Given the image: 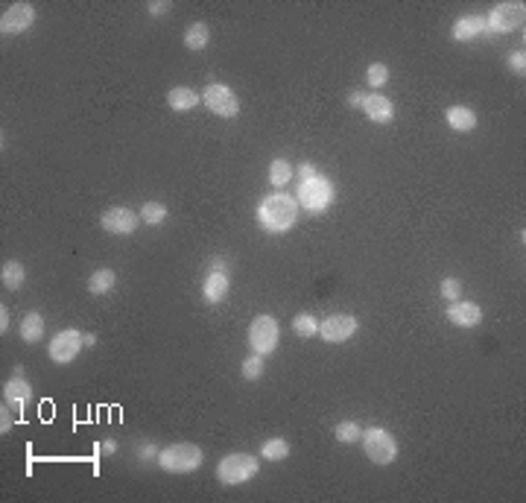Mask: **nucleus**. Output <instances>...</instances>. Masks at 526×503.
I'll list each match as a JSON object with an SVG mask.
<instances>
[{
  "instance_id": "nucleus-1",
  "label": "nucleus",
  "mask_w": 526,
  "mask_h": 503,
  "mask_svg": "<svg viewBox=\"0 0 526 503\" xmlns=\"http://www.w3.org/2000/svg\"><path fill=\"white\" fill-rule=\"evenodd\" d=\"M296 217H299V202L284 190L269 193L258 205V220L269 235H284V231H289L296 225Z\"/></svg>"
},
{
  "instance_id": "nucleus-2",
  "label": "nucleus",
  "mask_w": 526,
  "mask_h": 503,
  "mask_svg": "<svg viewBox=\"0 0 526 503\" xmlns=\"http://www.w3.org/2000/svg\"><path fill=\"white\" fill-rule=\"evenodd\" d=\"M158 466L161 471H170V474H190L202 466V448L193 442H175V445H167V448L158 451Z\"/></svg>"
},
{
  "instance_id": "nucleus-3",
  "label": "nucleus",
  "mask_w": 526,
  "mask_h": 503,
  "mask_svg": "<svg viewBox=\"0 0 526 503\" xmlns=\"http://www.w3.org/2000/svg\"><path fill=\"white\" fill-rule=\"evenodd\" d=\"M258 471H261L258 457H251V454H228L217 466V480L223 483V486H243V483H249Z\"/></svg>"
},
{
  "instance_id": "nucleus-4",
  "label": "nucleus",
  "mask_w": 526,
  "mask_h": 503,
  "mask_svg": "<svg viewBox=\"0 0 526 503\" xmlns=\"http://www.w3.org/2000/svg\"><path fill=\"white\" fill-rule=\"evenodd\" d=\"M360 442H363L365 457L372 459L375 466H392L395 457H398V442H395V436L389 433L386 428H368V430H363Z\"/></svg>"
},
{
  "instance_id": "nucleus-5",
  "label": "nucleus",
  "mask_w": 526,
  "mask_h": 503,
  "mask_svg": "<svg viewBox=\"0 0 526 503\" xmlns=\"http://www.w3.org/2000/svg\"><path fill=\"white\" fill-rule=\"evenodd\" d=\"M330 202H334V185H330V179L319 176V173L299 185V205H304L310 214H322Z\"/></svg>"
},
{
  "instance_id": "nucleus-6",
  "label": "nucleus",
  "mask_w": 526,
  "mask_h": 503,
  "mask_svg": "<svg viewBox=\"0 0 526 503\" xmlns=\"http://www.w3.org/2000/svg\"><path fill=\"white\" fill-rule=\"evenodd\" d=\"M526 18V4L520 0H506V4H497L489 15H485V32H512L518 27H523Z\"/></svg>"
},
{
  "instance_id": "nucleus-7",
  "label": "nucleus",
  "mask_w": 526,
  "mask_h": 503,
  "mask_svg": "<svg viewBox=\"0 0 526 503\" xmlns=\"http://www.w3.org/2000/svg\"><path fill=\"white\" fill-rule=\"evenodd\" d=\"M278 337H281L278 322L272 316H255V319H251V325H249V345H251V352H255V354H261V357L272 354L278 348Z\"/></svg>"
},
{
  "instance_id": "nucleus-8",
  "label": "nucleus",
  "mask_w": 526,
  "mask_h": 503,
  "mask_svg": "<svg viewBox=\"0 0 526 503\" xmlns=\"http://www.w3.org/2000/svg\"><path fill=\"white\" fill-rule=\"evenodd\" d=\"M202 103L217 114V118H237L240 114V100H237V94H234L228 85H223V82H211V85H205V91H202Z\"/></svg>"
},
{
  "instance_id": "nucleus-9",
  "label": "nucleus",
  "mask_w": 526,
  "mask_h": 503,
  "mask_svg": "<svg viewBox=\"0 0 526 503\" xmlns=\"http://www.w3.org/2000/svg\"><path fill=\"white\" fill-rule=\"evenodd\" d=\"M82 348H85V334H80L76 328H65V331H58V334L50 340L47 354H50L53 363L65 366V363H73L76 354H80Z\"/></svg>"
},
{
  "instance_id": "nucleus-10",
  "label": "nucleus",
  "mask_w": 526,
  "mask_h": 503,
  "mask_svg": "<svg viewBox=\"0 0 526 503\" xmlns=\"http://www.w3.org/2000/svg\"><path fill=\"white\" fill-rule=\"evenodd\" d=\"M35 24V6L32 4H12L4 18H0V32L4 35H21Z\"/></svg>"
},
{
  "instance_id": "nucleus-11",
  "label": "nucleus",
  "mask_w": 526,
  "mask_h": 503,
  "mask_svg": "<svg viewBox=\"0 0 526 503\" xmlns=\"http://www.w3.org/2000/svg\"><path fill=\"white\" fill-rule=\"evenodd\" d=\"M357 328L360 322L354 316H348V313H334V316H327L325 322H319V337L325 342H345L357 334Z\"/></svg>"
},
{
  "instance_id": "nucleus-12",
  "label": "nucleus",
  "mask_w": 526,
  "mask_h": 503,
  "mask_svg": "<svg viewBox=\"0 0 526 503\" xmlns=\"http://www.w3.org/2000/svg\"><path fill=\"white\" fill-rule=\"evenodd\" d=\"M141 223V214H134L132 208H108L100 217V225L108 231V235H132Z\"/></svg>"
},
{
  "instance_id": "nucleus-13",
  "label": "nucleus",
  "mask_w": 526,
  "mask_h": 503,
  "mask_svg": "<svg viewBox=\"0 0 526 503\" xmlns=\"http://www.w3.org/2000/svg\"><path fill=\"white\" fill-rule=\"evenodd\" d=\"M360 108L365 111V118L372 120V123H392V118H395V106H392V100H389V97H383L380 91L365 94V100H363Z\"/></svg>"
},
{
  "instance_id": "nucleus-14",
  "label": "nucleus",
  "mask_w": 526,
  "mask_h": 503,
  "mask_svg": "<svg viewBox=\"0 0 526 503\" xmlns=\"http://www.w3.org/2000/svg\"><path fill=\"white\" fill-rule=\"evenodd\" d=\"M447 319H451V325H456V328H477L482 322V311L474 302H451V307H447Z\"/></svg>"
},
{
  "instance_id": "nucleus-15",
  "label": "nucleus",
  "mask_w": 526,
  "mask_h": 503,
  "mask_svg": "<svg viewBox=\"0 0 526 503\" xmlns=\"http://www.w3.org/2000/svg\"><path fill=\"white\" fill-rule=\"evenodd\" d=\"M228 293V273L225 269H211L205 275V284H202V296L208 304H220Z\"/></svg>"
},
{
  "instance_id": "nucleus-16",
  "label": "nucleus",
  "mask_w": 526,
  "mask_h": 503,
  "mask_svg": "<svg viewBox=\"0 0 526 503\" xmlns=\"http://www.w3.org/2000/svg\"><path fill=\"white\" fill-rule=\"evenodd\" d=\"M485 32V18L482 15H462L453 24V38L456 42H474L477 35Z\"/></svg>"
},
{
  "instance_id": "nucleus-17",
  "label": "nucleus",
  "mask_w": 526,
  "mask_h": 503,
  "mask_svg": "<svg viewBox=\"0 0 526 503\" xmlns=\"http://www.w3.org/2000/svg\"><path fill=\"white\" fill-rule=\"evenodd\" d=\"M444 120L456 132H471V129H477V111L468 106H451L444 111Z\"/></svg>"
},
{
  "instance_id": "nucleus-18",
  "label": "nucleus",
  "mask_w": 526,
  "mask_h": 503,
  "mask_svg": "<svg viewBox=\"0 0 526 503\" xmlns=\"http://www.w3.org/2000/svg\"><path fill=\"white\" fill-rule=\"evenodd\" d=\"M199 100H202V97L193 91V88H187V85H175L167 94V103H170L173 111H193V108L199 106Z\"/></svg>"
},
{
  "instance_id": "nucleus-19",
  "label": "nucleus",
  "mask_w": 526,
  "mask_h": 503,
  "mask_svg": "<svg viewBox=\"0 0 526 503\" xmlns=\"http://www.w3.org/2000/svg\"><path fill=\"white\" fill-rule=\"evenodd\" d=\"M4 392H6V401H12L15 407H24V404L30 401V395H32V386L24 380V375H15V378L6 380Z\"/></svg>"
},
{
  "instance_id": "nucleus-20",
  "label": "nucleus",
  "mask_w": 526,
  "mask_h": 503,
  "mask_svg": "<svg viewBox=\"0 0 526 503\" xmlns=\"http://www.w3.org/2000/svg\"><path fill=\"white\" fill-rule=\"evenodd\" d=\"M114 284H117L114 269H96V273H91V278H88V293L91 296H106L114 290Z\"/></svg>"
},
{
  "instance_id": "nucleus-21",
  "label": "nucleus",
  "mask_w": 526,
  "mask_h": 503,
  "mask_svg": "<svg viewBox=\"0 0 526 503\" xmlns=\"http://www.w3.org/2000/svg\"><path fill=\"white\" fill-rule=\"evenodd\" d=\"M0 281H4L6 290H21L24 281H27L24 263H21V261H6L4 269H0Z\"/></svg>"
},
{
  "instance_id": "nucleus-22",
  "label": "nucleus",
  "mask_w": 526,
  "mask_h": 503,
  "mask_svg": "<svg viewBox=\"0 0 526 503\" xmlns=\"http://www.w3.org/2000/svg\"><path fill=\"white\" fill-rule=\"evenodd\" d=\"M208 42H211V30H208V24L196 21V24H190V27L184 30V47H187V50H205Z\"/></svg>"
},
{
  "instance_id": "nucleus-23",
  "label": "nucleus",
  "mask_w": 526,
  "mask_h": 503,
  "mask_svg": "<svg viewBox=\"0 0 526 503\" xmlns=\"http://www.w3.org/2000/svg\"><path fill=\"white\" fill-rule=\"evenodd\" d=\"M21 337H24L27 342H42V337H44V316L35 313V311H30V313L24 316V322H21Z\"/></svg>"
},
{
  "instance_id": "nucleus-24",
  "label": "nucleus",
  "mask_w": 526,
  "mask_h": 503,
  "mask_svg": "<svg viewBox=\"0 0 526 503\" xmlns=\"http://www.w3.org/2000/svg\"><path fill=\"white\" fill-rule=\"evenodd\" d=\"M261 454H263V459H269V462H278V459H287L289 457V442L287 439H266L263 442V448H261Z\"/></svg>"
},
{
  "instance_id": "nucleus-25",
  "label": "nucleus",
  "mask_w": 526,
  "mask_h": 503,
  "mask_svg": "<svg viewBox=\"0 0 526 503\" xmlns=\"http://www.w3.org/2000/svg\"><path fill=\"white\" fill-rule=\"evenodd\" d=\"M292 334L296 337H304L310 340L313 334H319V322L310 316V313H299V316H292Z\"/></svg>"
},
{
  "instance_id": "nucleus-26",
  "label": "nucleus",
  "mask_w": 526,
  "mask_h": 503,
  "mask_svg": "<svg viewBox=\"0 0 526 503\" xmlns=\"http://www.w3.org/2000/svg\"><path fill=\"white\" fill-rule=\"evenodd\" d=\"M289 179H292V167H289L287 159H275V161L269 164V182L275 185V187H284Z\"/></svg>"
},
{
  "instance_id": "nucleus-27",
  "label": "nucleus",
  "mask_w": 526,
  "mask_h": 503,
  "mask_svg": "<svg viewBox=\"0 0 526 503\" xmlns=\"http://www.w3.org/2000/svg\"><path fill=\"white\" fill-rule=\"evenodd\" d=\"M240 375H243L246 380H261V378H263V357L251 352V354L243 360V366H240Z\"/></svg>"
},
{
  "instance_id": "nucleus-28",
  "label": "nucleus",
  "mask_w": 526,
  "mask_h": 503,
  "mask_svg": "<svg viewBox=\"0 0 526 503\" xmlns=\"http://www.w3.org/2000/svg\"><path fill=\"white\" fill-rule=\"evenodd\" d=\"M141 220H144L146 225H161V223L167 220V205H161V202H146V205L141 208Z\"/></svg>"
},
{
  "instance_id": "nucleus-29",
  "label": "nucleus",
  "mask_w": 526,
  "mask_h": 503,
  "mask_svg": "<svg viewBox=\"0 0 526 503\" xmlns=\"http://www.w3.org/2000/svg\"><path fill=\"white\" fill-rule=\"evenodd\" d=\"M334 436H337V442H342V445H354V442L363 436V430H360L357 421H339L337 430H334Z\"/></svg>"
},
{
  "instance_id": "nucleus-30",
  "label": "nucleus",
  "mask_w": 526,
  "mask_h": 503,
  "mask_svg": "<svg viewBox=\"0 0 526 503\" xmlns=\"http://www.w3.org/2000/svg\"><path fill=\"white\" fill-rule=\"evenodd\" d=\"M365 82L372 85V88H383L389 82V68L383 62H372V65H368V70H365Z\"/></svg>"
},
{
  "instance_id": "nucleus-31",
  "label": "nucleus",
  "mask_w": 526,
  "mask_h": 503,
  "mask_svg": "<svg viewBox=\"0 0 526 503\" xmlns=\"http://www.w3.org/2000/svg\"><path fill=\"white\" fill-rule=\"evenodd\" d=\"M459 296H462V281L459 278H444L442 281V299L459 302Z\"/></svg>"
},
{
  "instance_id": "nucleus-32",
  "label": "nucleus",
  "mask_w": 526,
  "mask_h": 503,
  "mask_svg": "<svg viewBox=\"0 0 526 503\" xmlns=\"http://www.w3.org/2000/svg\"><path fill=\"white\" fill-rule=\"evenodd\" d=\"M509 70L518 73V76L526 73V53H523V50H515V53L509 56Z\"/></svg>"
},
{
  "instance_id": "nucleus-33",
  "label": "nucleus",
  "mask_w": 526,
  "mask_h": 503,
  "mask_svg": "<svg viewBox=\"0 0 526 503\" xmlns=\"http://www.w3.org/2000/svg\"><path fill=\"white\" fill-rule=\"evenodd\" d=\"M0 416H4V418H0V433H9V428H12V418H9V410H6V401H4V407H0Z\"/></svg>"
},
{
  "instance_id": "nucleus-34",
  "label": "nucleus",
  "mask_w": 526,
  "mask_h": 503,
  "mask_svg": "<svg viewBox=\"0 0 526 503\" xmlns=\"http://www.w3.org/2000/svg\"><path fill=\"white\" fill-rule=\"evenodd\" d=\"M146 9H149V15H164V12H170V4H164V0H152Z\"/></svg>"
},
{
  "instance_id": "nucleus-35",
  "label": "nucleus",
  "mask_w": 526,
  "mask_h": 503,
  "mask_svg": "<svg viewBox=\"0 0 526 503\" xmlns=\"http://www.w3.org/2000/svg\"><path fill=\"white\" fill-rule=\"evenodd\" d=\"M138 457H141V459L158 457V448H155V445H138Z\"/></svg>"
},
{
  "instance_id": "nucleus-36",
  "label": "nucleus",
  "mask_w": 526,
  "mask_h": 503,
  "mask_svg": "<svg viewBox=\"0 0 526 503\" xmlns=\"http://www.w3.org/2000/svg\"><path fill=\"white\" fill-rule=\"evenodd\" d=\"M9 331V311H6V304H0V334H6Z\"/></svg>"
},
{
  "instance_id": "nucleus-37",
  "label": "nucleus",
  "mask_w": 526,
  "mask_h": 503,
  "mask_svg": "<svg viewBox=\"0 0 526 503\" xmlns=\"http://www.w3.org/2000/svg\"><path fill=\"white\" fill-rule=\"evenodd\" d=\"M299 176H301V182L310 179V176H316V167H313V164H301V167H299Z\"/></svg>"
},
{
  "instance_id": "nucleus-38",
  "label": "nucleus",
  "mask_w": 526,
  "mask_h": 503,
  "mask_svg": "<svg viewBox=\"0 0 526 503\" xmlns=\"http://www.w3.org/2000/svg\"><path fill=\"white\" fill-rule=\"evenodd\" d=\"M363 100H365V94H363V91L348 94V103H351V106H363Z\"/></svg>"
},
{
  "instance_id": "nucleus-39",
  "label": "nucleus",
  "mask_w": 526,
  "mask_h": 503,
  "mask_svg": "<svg viewBox=\"0 0 526 503\" xmlns=\"http://www.w3.org/2000/svg\"><path fill=\"white\" fill-rule=\"evenodd\" d=\"M100 451H103V454H114V451H117V442H114V439H106Z\"/></svg>"
},
{
  "instance_id": "nucleus-40",
  "label": "nucleus",
  "mask_w": 526,
  "mask_h": 503,
  "mask_svg": "<svg viewBox=\"0 0 526 503\" xmlns=\"http://www.w3.org/2000/svg\"><path fill=\"white\" fill-rule=\"evenodd\" d=\"M225 266H228V263H225V258H217V261L211 263V269H225Z\"/></svg>"
},
{
  "instance_id": "nucleus-41",
  "label": "nucleus",
  "mask_w": 526,
  "mask_h": 503,
  "mask_svg": "<svg viewBox=\"0 0 526 503\" xmlns=\"http://www.w3.org/2000/svg\"><path fill=\"white\" fill-rule=\"evenodd\" d=\"M91 345H96V334H85V348H91Z\"/></svg>"
}]
</instances>
